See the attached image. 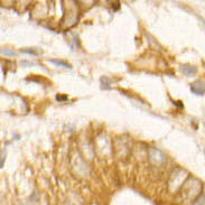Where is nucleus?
Wrapping results in <instances>:
<instances>
[{
	"instance_id": "0eeeda50",
	"label": "nucleus",
	"mask_w": 205,
	"mask_h": 205,
	"mask_svg": "<svg viewBox=\"0 0 205 205\" xmlns=\"http://www.w3.org/2000/svg\"><path fill=\"white\" fill-rule=\"evenodd\" d=\"M23 53H28V54H32V55H37V52L35 51L34 48H30V49H23Z\"/></svg>"
},
{
	"instance_id": "20e7f679",
	"label": "nucleus",
	"mask_w": 205,
	"mask_h": 205,
	"mask_svg": "<svg viewBox=\"0 0 205 205\" xmlns=\"http://www.w3.org/2000/svg\"><path fill=\"white\" fill-rule=\"evenodd\" d=\"M48 62H49V63H53V64L56 65V66L66 67V69H72L71 64L66 63V62H64V61H61V59H48Z\"/></svg>"
},
{
	"instance_id": "6e6552de",
	"label": "nucleus",
	"mask_w": 205,
	"mask_h": 205,
	"mask_svg": "<svg viewBox=\"0 0 205 205\" xmlns=\"http://www.w3.org/2000/svg\"><path fill=\"white\" fill-rule=\"evenodd\" d=\"M5 155H6V151H5V150H1V161H0V164H1V167L4 166V160H5Z\"/></svg>"
},
{
	"instance_id": "7ed1b4c3",
	"label": "nucleus",
	"mask_w": 205,
	"mask_h": 205,
	"mask_svg": "<svg viewBox=\"0 0 205 205\" xmlns=\"http://www.w3.org/2000/svg\"><path fill=\"white\" fill-rule=\"evenodd\" d=\"M100 82H101V89L102 90H110L111 89V81L107 76L101 77Z\"/></svg>"
},
{
	"instance_id": "423d86ee",
	"label": "nucleus",
	"mask_w": 205,
	"mask_h": 205,
	"mask_svg": "<svg viewBox=\"0 0 205 205\" xmlns=\"http://www.w3.org/2000/svg\"><path fill=\"white\" fill-rule=\"evenodd\" d=\"M56 100H57L58 102H64V101H67V95H65V94H57L56 95Z\"/></svg>"
},
{
	"instance_id": "f257e3e1",
	"label": "nucleus",
	"mask_w": 205,
	"mask_h": 205,
	"mask_svg": "<svg viewBox=\"0 0 205 205\" xmlns=\"http://www.w3.org/2000/svg\"><path fill=\"white\" fill-rule=\"evenodd\" d=\"M191 91L196 95H203L205 93V83L201 80H197L191 84Z\"/></svg>"
},
{
	"instance_id": "f03ea898",
	"label": "nucleus",
	"mask_w": 205,
	"mask_h": 205,
	"mask_svg": "<svg viewBox=\"0 0 205 205\" xmlns=\"http://www.w3.org/2000/svg\"><path fill=\"white\" fill-rule=\"evenodd\" d=\"M196 67L195 66H192V65H182L180 67V72L183 74H185L186 76H192L196 73Z\"/></svg>"
},
{
	"instance_id": "39448f33",
	"label": "nucleus",
	"mask_w": 205,
	"mask_h": 205,
	"mask_svg": "<svg viewBox=\"0 0 205 205\" xmlns=\"http://www.w3.org/2000/svg\"><path fill=\"white\" fill-rule=\"evenodd\" d=\"M1 54L5 55V56H9V57H15L17 54L16 52H13L11 48H1Z\"/></svg>"
}]
</instances>
